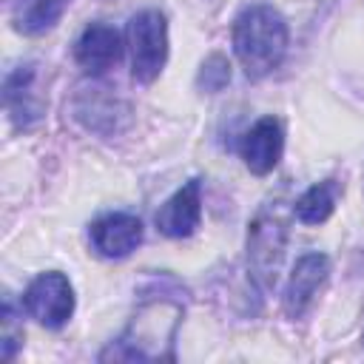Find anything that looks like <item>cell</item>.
Masks as SVG:
<instances>
[{"instance_id":"7a4b0ae2","label":"cell","mask_w":364,"mask_h":364,"mask_svg":"<svg viewBox=\"0 0 364 364\" xmlns=\"http://www.w3.org/2000/svg\"><path fill=\"white\" fill-rule=\"evenodd\" d=\"M287 23L267 3L247 6L233 23V54L250 80L276 71L287 54Z\"/></svg>"},{"instance_id":"52a82bcc","label":"cell","mask_w":364,"mask_h":364,"mask_svg":"<svg viewBox=\"0 0 364 364\" xmlns=\"http://www.w3.org/2000/svg\"><path fill=\"white\" fill-rule=\"evenodd\" d=\"M3 105H6V114H9L11 125L20 128V131L31 128L43 117L46 100L37 91V65L34 63L14 65L6 74V80H3Z\"/></svg>"},{"instance_id":"277c9868","label":"cell","mask_w":364,"mask_h":364,"mask_svg":"<svg viewBox=\"0 0 364 364\" xmlns=\"http://www.w3.org/2000/svg\"><path fill=\"white\" fill-rule=\"evenodd\" d=\"M247 276L250 284L262 293L276 287L282 262H284V247H287V228L279 213L262 210L250 228H247Z\"/></svg>"},{"instance_id":"3957f363","label":"cell","mask_w":364,"mask_h":364,"mask_svg":"<svg viewBox=\"0 0 364 364\" xmlns=\"http://www.w3.org/2000/svg\"><path fill=\"white\" fill-rule=\"evenodd\" d=\"M131 74L136 82H154L168 63V20L159 9L136 11L125 26Z\"/></svg>"},{"instance_id":"2e32d148","label":"cell","mask_w":364,"mask_h":364,"mask_svg":"<svg viewBox=\"0 0 364 364\" xmlns=\"http://www.w3.org/2000/svg\"><path fill=\"white\" fill-rule=\"evenodd\" d=\"M0 324H3V333H0V353L6 361H11L17 355V350L23 347V324L17 318V307H14V299L6 296L3 299V310H0Z\"/></svg>"},{"instance_id":"5bb4252c","label":"cell","mask_w":364,"mask_h":364,"mask_svg":"<svg viewBox=\"0 0 364 364\" xmlns=\"http://www.w3.org/2000/svg\"><path fill=\"white\" fill-rule=\"evenodd\" d=\"M71 0H23L14 11V28L20 34H46L60 23Z\"/></svg>"},{"instance_id":"ba28073f","label":"cell","mask_w":364,"mask_h":364,"mask_svg":"<svg viewBox=\"0 0 364 364\" xmlns=\"http://www.w3.org/2000/svg\"><path fill=\"white\" fill-rule=\"evenodd\" d=\"M330 276V259L324 253H304L296 259L284 293H282V307L290 318H301L307 313V307L313 304V299L318 296L321 284Z\"/></svg>"},{"instance_id":"7c38bea8","label":"cell","mask_w":364,"mask_h":364,"mask_svg":"<svg viewBox=\"0 0 364 364\" xmlns=\"http://www.w3.org/2000/svg\"><path fill=\"white\" fill-rule=\"evenodd\" d=\"M122 54V40L119 31L108 23H91L82 28V34L74 43V60L80 68L91 77L105 74Z\"/></svg>"},{"instance_id":"5b68a950","label":"cell","mask_w":364,"mask_h":364,"mask_svg":"<svg viewBox=\"0 0 364 364\" xmlns=\"http://www.w3.org/2000/svg\"><path fill=\"white\" fill-rule=\"evenodd\" d=\"M23 307L37 324L48 330H60L63 324H68V318L74 316V287L68 276L60 270L34 276L23 293Z\"/></svg>"},{"instance_id":"6da1fadb","label":"cell","mask_w":364,"mask_h":364,"mask_svg":"<svg viewBox=\"0 0 364 364\" xmlns=\"http://www.w3.org/2000/svg\"><path fill=\"white\" fill-rule=\"evenodd\" d=\"M182 316L185 304L179 293H165L154 282L125 333L100 353V361H173V338Z\"/></svg>"},{"instance_id":"9c48e42d","label":"cell","mask_w":364,"mask_h":364,"mask_svg":"<svg viewBox=\"0 0 364 364\" xmlns=\"http://www.w3.org/2000/svg\"><path fill=\"white\" fill-rule=\"evenodd\" d=\"M284 151V128L276 117H262L256 119L239 139V154L247 165L250 173L264 176L270 173Z\"/></svg>"},{"instance_id":"8fae6325","label":"cell","mask_w":364,"mask_h":364,"mask_svg":"<svg viewBox=\"0 0 364 364\" xmlns=\"http://www.w3.org/2000/svg\"><path fill=\"white\" fill-rule=\"evenodd\" d=\"M142 222L134 213H105L91 222V247L105 259H125L142 242Z\"/></svg>"},{"instance_id":"30bf717a","label":"cell","mask_w":364,"mask_h":364,"mask_svg":"<svg viewBox=\"0 0 364 364\" xmlns=\"http://www.w3.org/2000/svg\"><path fill=\"white\" fill-rule=\"evenodd\" d=\"M202 222V182L188 179L156 210V230L168 239H188Z\"/></svg>"},{"instance_id":"4fadbf2b","label":"cell","mask_w":364,"mask_h":364,"mask_svg":"<svg viewBox=\"0 0 364 364\" xmlns=\"http://www.w3.org/2000/svg\"><path fill=\"white\" fill-rule=\"evenodd\" d=\"M341 182L338 179H324L310 185L293 205V213L301 225H321L330 219V213L336 210V202L341 196Z\"/></svg>"},{"instance_id":"9a60e30c","label":"cell","mask_w":364,"mask_h":364,"mask_svg":"<svg viewBox=\"0 0 364 364\" xmlns=\"http://www.w3.org/2000/svg\"><path fill=\"white\" fill-rule=\"evenodd\" d=\"M230 82V60L219 51H213L210 57H205V63L199 65L196 74V88L202 94H219L225 85Z\"/></svg>"},{"instance_id":"8992f818","label":"cell","mask_w":364,"mask_h":364,"mask_svg":"<svg viewBox=\"0 0 364 364\" xmlns=\"http://www.w3.org/2000/svg\"><path fill=\"white\" fill-rule=\"evenodd\" d=\"M71 111H74V119L82 128H88V131H94L100 136H114L131 122L128 102L119 100L111 88L97 85V82L77 88Z\"/></svg>"}]
</instances>
